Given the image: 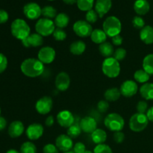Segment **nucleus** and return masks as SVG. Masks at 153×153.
Here are the masks:
<instances>
[{"label":"nucleus","mask_w":153,"mask_h":153,"mask_svg":"<svg viewBox=\"0 0 153 153\" xmlns=\"http://www.w3.org/2000/svg\"><path fill=\"white\" fill-rule=\"evenodd\" d=\"M20 69L22 73L27 77L36 78L43 73L44 64L39 59L30 58L22 61Z\"/></svg>","instance_id":"1"},{"label":"nucleus","mask_w":153,"mask_h":153,"mask_svg":"<svg viewBox=\"0 0 153 153\" xmlns=\"http://www.w3.org/2000/svg\"><path fill=\"white\" fill-rule=\"evenodd\" d=\"M12 35L18 40H22L30 35L31 28L25 20L22 19H16L10 25Z\"/></svg>","instance_id":"2"},{"label":"nucleus","mask_w":153,"mask_h":153,"mask_svg":"<svg viewBox=\"0 0 153 153\" xmlns=\"http://www.w3.org/2000/svg\"><path fill=\"white\" fill-rule=\"evenodd\" d=\"M102 70L105 76L110 79H114L120 73V64L113 57L106 58L102 62Z\"/></svg>","instance_id":"3"},{"label":"nucleus","mask_w":153,"mask_h":153,"mask_svg":"<svg viewBox=\"0 0 153 153\" xmlns=\"http://www.w3.org/2000/svg\"><path fill=\"white\" fill-rule=\"evenodd\" d=\"M103 31L107 36L113 37L118 35L122 30V24L120 20L114 16H110L105 19L103 22Z\"/></svg>","instance_id":"4"},{"label":"nucleus","mask_w":153,"mask_h":153,"mask_svg":"<svg viewBox=\"0 0 153 153\" xmlns=\"http://www.w3.org/2000/svg\"><path fill=\"white\" fill-rule=\"evenodd\" d=\"M106 128L111 131H121L125 126V121L123 117L117 113H111L107 115L104 120Z\"/></svg>","instance_id":"5"},{"label":"nucleus","mask_w":153,"mask_h":153,"mask_svg":"<svg viewBox=\"0 0 153 153\" xmlns=\"http://www.w3.org/2000/svg\"><path fill=\"white\" fill-rule=\"evenodd\" d=\"M148 123H149V120L146 117V114L136 113L130 118L128 126L130 129L134 132H140L147 127Z\"/></svg>","instance_id":"6"},{"label":"nucleus","mask_w":153,"mask_h":153,"mask_svg":"<svg viewBox=\"0 0 153 153\" xmlns=\"http://www.w3.org/2000/svg\"><path fill=\"white\" fill-rule=\"evenodd\" d=\"M35 29L37 34L42 37H48L53 34L55 30V22L47 18H41L37 22Z\"/></svg>","instance_id":"7"},{"label":"nucleus","mask_w":153,"mask_h":153,"mask_svg":"<svg viewBox=\"0 0 153 153\" xmlns=\"http://www.w3.org/2000/svg\"><path fill=\"white\" fill-rule=\"evenodd\" d=\"M73 31L75 34L80 37H91L93 31L92 25L85 20H78L73 24Z\"/></svg>","instance_id":"8"},{"label":"nucleus","mask_w":153,"mask_h":153,"mask_svg":"<svg viewBox=\"0 0 153 153\" xmlns=\"http://www.w3.org/2000/svg\"><path fill=\"white\" fill-rule=\"evenodd\" d=\"M55 50L51 46H44L39 50L37 54V59L40 60L43 64H51L55 58Z\"/></svg>","instance_id":"9"},{"label":"nucleus","mask_w":153,"mask_h":153,"mask_svg":"<svg viewBox=\"0 0 153 153\" xmlns=\"http://www.w3.org/2000/svg\"><path fill=\"white\" fill-rule=\"evenodd\" d=\"M52 105L53 102L52 98L49 97H43L37 100L35 104V108L40 114L45 115L52 111Z\"/></svg>","instance_id":"10"},{"label":"nucleus","mask_w":153,"mask_h":153,"mask_svg":"<svg viewBox=\"0 0 153 153\" xmlns=\"http://www.w3.org/2000/svg\"><path fill=\"white\" fill-rule=\"evenodd\" d=\"M42 8L35 2H29L23 7V13L28 19L34 20L38 19L41 15Z\"/></svg>","instance_id":"11"},{"label":"nucleus","mask_w":153,"mask_h":153,"mask_svg":"<svg viewBox=\"0 0 153 153\" xmlns=\"http://www.w3.org/2000/svg\"><path fill=\"white\" fill-rule=\"evenodd\" d=\"M121 95L125 97H134L138 91V86L136 82L132 80H126L121 85L120 88Z\"/></svg>","instance_id":"12"},{"label":"nucleus","mask_w":153,"mask_h":153,"mask_svg":"<svg viewBox=\"0 0 153 153\" xmlns=\"http://www.w3.org/2000/svg\"><path fill=\"white\" fill-rule=\"evenodd\" d=\"M55 146L60 151L68 152L73 147V140L67 134H61L55 140Z\"/></svg>","instance_id":"13"},{"label":"nucleus","mask_w":153,"mask_h":153,"mask_svg":"<svg viewBox=\"0 0 153 153\" xmlns=\"http://www.w3.org/2000/svg\"><path fill=\"white\" fill-rule=\"evenodd\" d=\"M56 119L58 124L64 128H69L74 124V117L70 111L64 110L60 111L57 115Z\"/></svg>","instance_id":"14"},{"label":"nucleus","mask_w":153,"mask_h":153,"mask_svg":"<svg viewBox=\"0 0 153 153\" xmlns=\"http://www.w3.org/2000/svg\"><path fill=\"white\" fill-rule=\"evenodd\" d=\"M44 128L43 126L40 123H33L31 124L27 128L25 133L26 136L29 140H38L40 137H42L43 134Z\"/></svg>","instance_id":"15"},{"label":"nucleus","mask_w":153,"mask_h":153,"mask_svg":"<svg viewBox=\"0 0 153 153\" xmlns=\"http://www.w3.org/2000/svg\"><path fill=\"white\" fill-rule=\"evenodd\" d=\"M70 85V76L65 72H61L55 78V87L60 91H66Z\"/></svg>","instance_id":"16"},{"label":"nucleus","mask_w":153,"mask_h":153,"mask_svg":"<svg viewBox=\"0 0 153 153\" xmlns=\"http://www.w3.org/2000/svg\"><path fill=\"white\" fill-rule=\"evenodd\" d=\"M22 43L25 48L38 47L43 45V38L37 33L30 34V35H28L26 38L22 40Z\"/></svg>","instance_id":"17"},{"label":"nucleus","mask_w":153,"mask_h":153,"mask_svg":"<svg viewBox=\"0 0 153 153\" xmlns=\"http://www.w3.org/2000/svg\"><path fill=\"white\" fill-rule=\"evenodd\" d=\"M79 126L82 131L88 134H92L97 128V123L96 120L89 116L82 118Z\"/></svg>","instance_id":"18"},{"label":"nucleus","mask_w":153,"mask_h":153,"mask_svg":"<svg viewBox=\"0 0 153 153\" xmlns=\"http://www.w3.org/2000/svg\"><path fill=\"white\" fill-rule=\"evenodd\" d=\"M112 6L111 0H97L95 4V10L98 13L99 17H103Z\"/></svg>","instance_id":"19"},{"label":"nucleus","mask_w":153,"mask_h":153,"mask_svg":"<svg viewBox=\"0 0 153 153\" xmlns=\"http://www.w3.org/2000/svg\"><path fill=\"white\" fill-rule=\"evenodd\" d=\"M25 131L24 125L21 121H13L8 127V134L12 138L19 137Z\"/></svg>","instance_id":"20"},{"label":"nucleus","mask_w":153,"mask_h":153,"mask_svg":"<svg viewBox=\"0 0 153 153\" xmlns=\"http://www.w3.org/2000/svg\"><path fill=\"white\" fill-rule=\"evenodd\" d=\"M140 38L145 44L150 45L153 43V27L145 25L140 31Z\"/></svg>","instance_id":"21"},{"label":"nucleus","mask_w":153,"mask_h":153,"mask_svg":"<svg viewBox=\"0 0 153 153\" xmlns=\"http://www.w3.org/2000/svg\"><path fill=\"white\" fill-rule=\"evenodd\" d=\"M150 5L147 0H136L134 4V10L139 16L146 14L149 11Z\"/></svg>","instance_id":"22"},{"label":"nucleus","mask_w":153,"mask_h":153,"mask_svg":"<svg viewBox=\"0 0 153 153\" xmlns=\"http://www.w3.org/2000/svg\"><path fill=\"white\" fill-rule=\"evenodd\" d=\"M91 38L94 43L100 45L106 41L107 34H105V32L103 30L100 29V28H96V29L93 30L92 33H91Z\"/></svg>","instance_id":"23"},{"label":"nucleus","mask_w":153,"mask_h":153,"mask_svg":"<svg viewBox=\"0 0 153 153\" xmlns=\"http://www.w3.org/2000/svg\"><path fill=\"white\" fill-rule=\"evenodd\" d=\"M86 49V44L82 40H76L71 43L70 46V51L73 55H81Z\"/></svg>","instance_id":"24"},{"label":"nucleus","mask_w":153,"mask_h":153,"mask_svg":"<svg viewBox=\"0 0 153 153\" xmlns=\"http://www.w3.org/2000/svg\"><path fill=\"white\" fill-rule=\"evenodd\" d=\"M91 138H92L93 142L96 144H102V143H104L107 140V133L103 129L97 128L91 134Z\"/></svg>","instance_id":"25"},{"label":"nucleus","mask_w":153,"mask_h":153,"mask_svg":"<svg viewBox=\"0 0 153 153\" xmlns=\"http://www.w3.org/2000/svg\"><path fill=\"white\" fill-rule=\"evenodd\" d=\"M140 94L145 100H153V83L143 84L140 88Z\"/></svg>","instance_id":"26"},{"label":"nucleus","mask_w":153,"mask_h":153,"mask_svg":"<svg viewBox=\"0 0 153 153\" xmlns=\"http://www.w3.org/2000/svg\"><path fill=\"white\" fill-rule=\"evenodd\" d=\"M121 93L117 88H111L105 91L104 94L105 99L108 102H115L120 99Z\"/></svg>","instance_id":"27"},{"label":"nucleus","mask_w":153,"mask_h":153,"mask_svg":"<svg viewBox=\"0 0 153 153\" xmlns=\"http://www.w3.org/2000/svg\"><path fill=\"white\" fill-rule=\"evenodd\" d=\"M99 51H100V54L105 58H110L114 55V47L111 43L106 41L100 45Z\"/></svg>","instance_id":"28"},{"label":"nucleus","mask_w":153,"mask_h":153,"mask_svg":"<svg viewBox=\"0 0 153 153\" xmlns=\"http://www.w3.org/2000/svg\"><path fill=\"white\" fill-rule=\"evenodd\" d=\"M55 25L58 28H64L68 25L70 22V17L68 15L65 13H60L57 14L56 17L55 18Z\"/></svg>","instance_id":"29"},{"label":"nucleus","mask_w":153,"mask_h":153,"mask_svg":"<svg viewBox=\"0 0 153 153\" xmlns=\"http://www.w3.org/2000/svg\"><path fill=\"white\" fill-rule=\"evenodd\" d=\"M143 70L149 76L153 75V54H149L143 58Z\"/></svg>","instance_id":"30"},{"label":"nucleus","mask_w":153,"mask_h":153,"mask_svg":"<svg viewBox=\"0 0 153 153\" xmlns=\"http://www.w3.org/2000/svg\"><path fill=\"white\" fill-rule=\"evenodd\" d=\"M150 76L146 73V71L142 69V70H138L135 71L134 73V79L137 82L140 84H145L149 80Z\"/></svg>","instance_id":"31"},{"label":"nucleus","mask_w":153,"mask_h":153,"mask_svg":"<svg viewBox=\"0 0 153 153\" xmlns=\"http://www.w3.org/2000/svg\"><path fill=\"white\" fill-rule=\"evenodd\" d=\"M41 15L44 16V18L52 19L53 18H55L57 16V10L54 7L50 5L45 6L42 8Z\"/></svg>","instance_id":"32"},{"label":"nucleus","mask_w":153,"mask_h":153,"mask_svg":"<svg viewBox=\"0 0 153 153\" xmlns=\"http://www.w3.org/2000/svg\"><path fill=\"white\" fill-rule=\"evenodd\" d=\"M94 4V0H77V6L79 10L87 11L92 10Z\"/></svg>","instance_id":"33"},{"label":"nucleus","mask_w":153,"mask_h":153,"mask_svg":"<svg viewBox=\"0 0 153 153\" xmlns=\"http://www.w3.org/2000/svg\"><path fill=\"white\" fill-rule=\"evenodd\" d=\"M82 128L79 124H73L70 127H69L67 130V135L71 138H76L79 137L82 132Z\"/></svg>","instance_id":"34"},{"label":"nucleus","mask_w":153,"mask_h":153,"mask_svg":"<svg viewBox=\"0 0 153 153\" xmlns=\"http://www.w3.org/2000/svg\"><path fill=\"white\" fill-rule=\"evenodd\" d=\"M20 153H37V147L32 142L26 141L21 146Z\"/></svg>","instance_id":"35"},{"label":"nucleus","mask_w":153,"mask_h":153,"mask_svg":"<svg viewBox=\"0 0 153 153\" xmlns=\"http://www.w3.org/2000/svg\"><path fill=\"white\" fill-rule=\"evenodd\" d=\"M54 39L57 41H63L67 38V33L63 28H57L52 34Z\"/></svg>","instance_id":"36"},{"label":"nucleus","mask_w":153,"mask_h":153,"mask_svg":"<svg viewBox=\"0 0 153 153\" xmlns=\"http://www.w3.org/2000/svg\"><path fill=\"white\" fill-rule=\"evenodd\" d=\"M85 17H86L87 22H89L90 24L95 23L97 21V19H98L99 15L95 10H93L92 9V10H90L87 12Z\"/></svg>","instance_id":"37"},{"label":"nucleus","mask_w":153,"mask_h":153,"mask_svg":"<svg viewBox=\"0 0 153 153\" xmlns=\"http://www.w3.org/2000/svg\"><path fill=\"white\" fill-rule=\"evenodd\" d=\"M94 153H113L112 149L108 145L102 143L98 144L94 149Z\"/></svg>","instance_id":"38"},{"label":"nucleus","mask_w":153,"mask_h":153,"mask_svg":"<svg viewBox=\"0 0 153 153\" xmlns=\"http://www.w3.org/2000/svg\"><path fill=\"white\" fill-rule=\"evenodd\" d=\"M113 56V58H114L117 61H123L126 56V50L123 48H117L114 52Z\"/></svg>","instance_id":"39"},{"label":"nucleus","mask_w":153,"mask_h":153,"mask_svg":"<svg viewBox=\"0 0 153 153\" xmlns=\"http://www.w3.org/2000/svg\"><path fill=\"white\" fill-rule=\"evenodd\" d=\"M132 25L136 29L141 30L145 26V21L141 16H135L132 19Z\"/></svg>","instance_id":"40"},{"label":"nucleus","mask_w":153,"mask_h":153,"mask_svg":"<svg viewBox=\"0 0 153 153\" xmlns=\"http://www.w3.org/2000/svg\"><path fill=\"white\" fill-rule=\"evenodd\" d=\"M136 109L137 111V113L145 114L148 111V103L146 101H139L136 105Z\"/></svg>","instance_id":"41"},{"label":"nucleus","mask_w":153,"mask_h":153,"mask_svg":"<svg viewBox=\"0 0 153 153\" xmlns=\"http://www.w3.org/2000/svg\"><path fill=\"white\" fill-rule=\"evenodd\" d=\"M97 108H98L99 111L101 113H105L107 111L109 108V103L106 100H101L97 104Z\"/></svg>","instance_id":"42"},{"label":"nucleus","mask_w":153,"mask_h":153,"mask_svg":"<svg viewBox=\"0 0 153 153\" xmlns=\"http://www.w3.org/2000/svg\"><path fill=\"white\" fill-rule=\"evenodd\" d=\"M43 152V153H59V149L55 145L52 143H48L44 146Z\"/></svg>","instance_id":"43"},{"label":"nucleus","mask_w":153,"mask_h":153,"mask_svg":"<svg viewBox=\"0 0 153 153\" xmlns=\"http://www.w3.org/2000/svg\"><path fill=\"white\" fill-rule=\"evenodd\" d=\"M7 67V59L4 55L0 53V73H2Z\"/></svg>","instance_id":"44"},{"label":"nucleus","mask_w":153,"mask_h":153,"mask_svg":"<svg viewBox=\"0 0 153 153\" xmlns=\"http://www.w3.org/2000/svg\"><path fill=\"white\" fill-rule=\"evenodd\" d=\"M86 151V146L82 142H78L73 146V152L75 153H84Z\"/></svg>","instance_id":"45"},{"label":"nucleus","mask_w":153,"mask_h":153,"mask_svg":"<svg viewBox=\"0 0 153 153\" xmlns=\"http://www.w3.org/2000/svg\"><path fill=\"white\" fill-rule=\"evenodd\" d=\"M114 140L117 143H122L125 140V134L122 131H117L114 134Z\"/></svg>","instance_id":"46"},{"label":"nucleus","mask_w":153,"mask_h":153,"mask_svg":"<svg viewBox=\"0 0 153 153\" xmlns=\"http://www.w3.org/2000/svg\"><path fill=\"white\" fill-rule=\"evenodd\" d=\"M8 18L9 16L7 12L2 9H0V24L5 23L8 20Z\"/></svg>","instance_id":"47"},{"label":"nucleus","mask_w":153,"mask_h":153,"mask_svg":"<svg viewBox=\"0 0 153 153\" xmlns=\"http://www.w3.org/2000/svg\"><path fill=\"white\" fill-rule=\"evenodd\" d=\"M123 40V37H121L120 34L114 36V37H113L111 38L112 43H113L114 46H120V45L122 44Z\"/></svg>","instance_id":"48"},{"label":"nucleus","mask_w":153,"mask_h":153,"mask_svg":"<svg viewBox=\"0 0 153 153\" xmlns=\"http://www.w3.org/2000/svg\"><path fill=\"white\" fill-rule=\"evenodd\" d=\"M55 120H54L53 116H49L45 120V125L48 127H51L54 124Z\"/></svg>","instance_id":"49"},{"label":"nucleus","mask_w":153,"mask_h":153,"mask_svg":"<svg viewBox=\"0 0 153 153\" xmlns=\"http://www.w3.org/2000/svg\"><path fill=\"white\" fill-rule=\"evenodd\" d=\"M6 126H7V121L4 117L0 116V131H2L5 128Z\"/></svg>","instance_id":"50"},{"label":"nucleus","mask_w":153,"mask_h":153,"mask_svg":"<svg viewBox=\"0 0 153 153\" xmlns=\"http://www.w3.org/2000/svg\"><path fill=\"white\" fill-rule=\"evenodd\" d=\"M146 117H147L149 121L153 123V106L148 109L147 112H146Z\"/></svg>","instance_id":"51"},{"label":"nucleus","mask_w":153,"mask_h":153,"mask_svg":"<svg viewBox=\"0 0 153 153\" xmlns=\"http://www.w3.org/2000/svg\"><path fill=\"white\" fill-rule=\"evenodd\" d=\"M63 1L67 4H74L75 3H77V0H63Z\"/></svg>","instance_id":"52"},{"label":"nucleus","mask_w":153,"mask_h":153,"mask_svg":"<svg viewBox=\"0 0 153 153\" xmlns=\"http://www.w3.org/2000/svg\"><path fill=\"white\" fill-rule=\"evenodd\" d=\"M6 153H20V152H19L18 151L15 150V149H10V150L7 151Z\"/></svg>","instance_id":"53"},{"label":"nucleus","mask_w":153,"mask_h":153,"mask_svg":"<svg viewBox=\"0 0 153 153\" xmlns=\"http://www.w3.org/2000/svg\"><path fill=\"white\" fill-rule=\"evenodd\" d=\"M84 153H94V152H91V151H89V150H86Z\"/></svg>","instance_id":"54"},{"label":"nucleus","mask_w":153,"mask_h":153,"mask_svg":"<svg viewBox=\"0 0 153 153\" xmlns=\"http://www.w3.org/2000/svg\"><path fill=\"white\" fill-rule=\"evenodd\" d=\"M64 153H75L74 152H73V151H68V152H64Z\"/></svg>","instance_id":"55"},{"label":"nucleus","mask_w":153,"mask_h":153,"mask_svg":"<svg viewBox=\"0 0 153 153\" xmlns=\"http://www.w3.org/2000/svg\"><path fill=\"white\" fill-rule=\"evenodd\" d=\"M0 114H1V108H0Z\"/></svg>","instance_id":"56"},{"label":"nucleus","mask_w":153,"mask_h":153,"mask_svg":"<svg viewBox=\"0 0 153 153\" xmlns=\"http://www.w3.org/2000/svg\"><path fill=\"white\" fill-rule=\"evenodd\" d=\"M49 1H55V0H49Z\"/></svg>","instance_id":"57"}]
</instances>
